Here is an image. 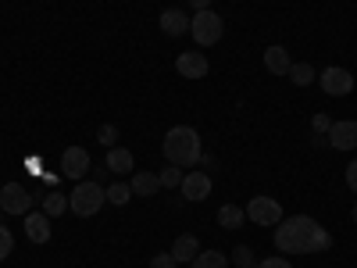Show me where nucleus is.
<instances>
[{
	"label": "nucleus",
	"instance_id": "5701e85b",
	"mask_svg": "<svg viewBox=\"0 0 357 268\" xmlns=\"http://www.w3.org/2000/svg\"><path fill=\"white\" fill-rule=\"evenodd\" d=\"M161 186H168V190L183 186V168H178V165H165V172H161Z\"/></svg>",
	"mask_w": 357,
	"mask_h": 268
},
{
	"label": "nucleus",
	"instance_id": "39448f33",
	"mask_svg": "<svg viewBox=\"0 0 357 268\" xmlns=\"http://www.w3.org/2000/svg\"><path fill=\"white\" fill-rule=\"evenodd\" d=\"M247 218H250L254 225H261V229L279 225V222H282V204L272 200V197H254V200L247 204Z\"/></svg>",
	"mask_w": 357,
	"mask_h": 268
},
{
	"label": "nucleus",
	"instance_id": "2eb2a0df",
	"mask_svg": "<svg viewBox=\"0 0 357 268\" xmlns=\"http://www.w3.org/2000/svg\"><path fill=\"white\" fill-rule=\"evenodd\" d=\"M161 33L165 36H186L190 33V18L183 11H175V8L161 11Z\"/></svg>",
	"mask_w": 357,
	"mask_h": 268
},
{
	"label": "nucleus",
	"instance_id": "2f4dec72",
	"mask_svg": "<svg viewBox=\"0 0 357 268\" xmlns=\"http://www.w3.org/2000/svg\"><path fill=\"white\" fill-rule=\"evenodd\" d=\"M354 222H357V204H354Z\"/></svg>",
	"mask_w": 357,
	"mask_h": 268
},
{
	"label": "nucleus",
	"instance_id": "b1692460",
	"mask_svg": "<svg viewBox=\"0 0 357 268\" xmlns=\"http://www.w3.org/2000/svg\"><path fill=\"white\" fill-rule=\"evenodd\" d=\"M236 268H257V258H254V247H236Z\"/></svg>",
	"mask_w": 357,
	"mask_h": 268
},
{
	"label": "nucleus",
	"instance_id": "c85d7f7f",
	"mask_svg": "<svg viewBox=\"0 0 357 268\" xmlns=\"http://www.w3.org/2000/svg\"><path fill=\"white\" fill-rule=\"evenodd\" d=\"M151 268H175V258L172 254H158V258H151Z\"/></svg>",
	"mask_w": 357,
	"mask_h": 268
},
{
	"label": "nucleus",
	"instance_id": "cd10ccee",
	"mask_svg": "<svg viewBox=\"0 0 357 268\" xmlns=\"http://www.w3.org/2000/svg\"><path fill=\"white\" fill-rule=\"evenodd\" d=\"M257 268H293L282 254H275V258H264V261H257Z\"/></svg>",
	"mask_w": 357,
	"mask_h": 268
},
{
	"label": "nucleus",
	"instance_id": "c756f323",
	"mask_svg": "<svg viewBox=\"0 0 357 268\" xmlns=\"http://www.w3.org/2000/svg\"><path fill=\"white\" fill-rule=\"evenodd\" d=\"M347 186L357 193V161H350V165H347Z\"/></svg>",
	"mask_w": 357,
	"mask_h": 268
},
{
	"label": "nucleus",
	"instance_id": "dca6fc26",
	"mask_svg": "<svg viewBox=\"0 0 357 268\" xmlns=\"http://www.w3.org/2000/svg\"><path fill=\"white\" fill-rule=\"evenodd\" d=\"M129 186H132V197H154V193L161 190V175H154V172H136Z\"/></svg>",
	"mask_w": 357,
	"mask_h": 268
},
{
	"label": "nucleus",
	"instance_id": "ddd939ff",
	"mask_svg": "<svg viewBox=\"0 0 357 268\" xmlns=\"http://www.w3.org/2000/svg\"><path fill=\"white\" fill-rule=\"evenodd\" d=\"M264 68L272 72V75H289V68H293V61H289V50L286 47H268L264 50Z\"/></svg>",
	"mask_w": 357,
	"mask_h": 268
},
{
	"label": "nucleus",
	"instance_id": "bb28decb",
	"mask_svg": "<svg viewBox=\"0 0 357 268\" xmlns=\"http://www.w3.org/2000/svg\"><path fill=\"white\" fill-rule=\"evenodd\" d=\"M311 126H314L318 136H325V133L333 129V118H329V114H314V118H311Z\"/></svg>",
	"mask_w": 357,
	"mask_h": 268
},
{
	"label": "nucleus",
	"instance_id": "f257e3e1",
	"mask_svg": "<svg viewBox=\"0 0 357 268\" xmlns=\"http://www.w3.org/2000/svg\"><path fill=\"white\" fill-rule=\"evenodd\" d=\"M275 247L282 254H318L333 247V232L321 229L311 215H293L275 225Z\"/></svg>",
	"mask_w": 357,
	"mask_h": 268
},
{
	"label": "nucleus",
	"instance_id": "4be33fe9",
	"mask_svg": "<svg viewBox=\"0 0 357 268\" xmlns=\"http://www.w3.org/2000/svg\"><path fill=\"white\" fill-rule=\"evenodd\" d=\"M289 79H293V86H311V82L318 79V72H314L307 61H301V65L289 68Z\"/></svg>",
	"mask_w": 357,
	"mask_h": 268
},
{
	"label": "nucleus",
	"instance_id": "6ab92c4d",
	"mask_svg": "<svg viewBox=\"0 0 357 268\" xmlns=\"http://www.w3.org/2000/svg\"><path fill=\"white\" fill-rule=\"evenodd\" d=\"M65 211H68V197H65L61 190H50V193L43 197V215L57 218V215H65Z\"/></svg>",
	"mask_w": 357,
	"mask_h": 268
},
{
	"label": "nucleus",
	"instance_id": "7ed1b4c3",
	"mask_svg": "<svg viewBox=\"0 0 357 268\" xmlns=\"http://www.w3.org/2000/svg\"><path fill=\"white\" fill-rule=\"evenodd\" d=\"M104 204H107V193L97 179H82V183L68 193V211L79 215V218H93Z\"/></svg>",
	"mask_w": 357,
	"mask_h": 268
},
{
	"label": "nucleus",
	"instance_id": "412c9836",
	"mask_svg": "<svg viewBox=\"0 0 357 268\" xmlns=\"http://www.w3.org/2000/svg\"><path fill=\"white\" fill-rule=\"evenodd\" d=\"M104 193H107V204H114V207H122V204L132 200V186H129V183H114V186H107Z\"/></svg>",
	"mask_w": 357,
	"mask_h": 268
},
{
	"label": "nucleus",
	"instance_id": "aec40b11",
	"mask_svg": "<svg viewBox=\"0 0 357 268\" xmlns=\"http://www.w3.org/2000/svg\"><path fill=\"white\" fill-rule=\"evenodd\" d=\"M190 265H193V268H229V258L218 254V251H200Z\"/></svg>",
	"mask_w": 357,
	"mask_h": 268
},
{
	"label": "nucleus",
	"instance_id": "423d86ee",
	"mask_svg": "<svg viewBox=\"0 0 357 268\" xmlns=\"http://www.w3.org/2000/svg\"><path fill=\"white\" fill-rule=\"evenodd\" d=\"M0 211L4 215H29L33 211V193H29L22 183H8L0 190Z\"/></svg>",
	"mask_w": 357,
	"mask_h": 268
},
{
	"label": "nucleus",
	"instance_id": "0eeeda50",
	"mask_svg": "<svg viewBox=\"0 0 357 268\" xmlns=\"http://www.w3.org/2000/svg\"><path fill=\"white\" fill-rule=\"evenodd\" d=\"M318 82H321V89L329 97H347L350 89H354V75L347 72V68H325L321 75H318Z\"/></svg>",
	"mask_w": 357,
	"mask_h": 268
},
{
	"label": "nucleus",
	"instance_id": "f8f14e48",
	"mask_svg": "<svg viewBox=\"0 0 357 268\" xmlns=\"http://www.w3.org/2000/svg\"><path fill=\"white\" fill-rule=\"evenodd\" d=\"M25 236H29L33 244H47V240H50V215L29 211V215H25Z\"/></svg>",
	"mask_w": 357,
	"mask_h": 268
},
{
	"label": "nucleus",
	"instance_id": "f3484780",
	"mask_svg": "<svg viewBox=\"0 0 357 268\" xmlns=\"http://www.w3.org/2000/svg\"><path fill=\"white\" fill-rule=\"evenodd\" d=\"M132 165H136L132 151H126V147H111L104 168H111V172H118V175H126V172H132Z\"/></svg>",
	"mask_w": 357,
	"mask_h": 268
},
{
	"label": "nucleus",
	"instance_id": "6e6552de",
	"mask_svg": "<svg viewBox=\"0 0 357 268\" xmlns=\"http://www.w3.org/2000/svg\"><path fill=\"white\" fill-rule=\"evenodd\" d=\"M175 72L183 79H204L207 75V54L200 50H183L175 57Z\"/></svg>",
	"mask_w": 357,
	"mask_h": 268
},
{
	"label": "nucleus",
	"instance_id": "a211bd4d",
	"mask_svg": "<svg viewBox=\"0 0 357 268\" xmlns=\"http://www.w3.org/2000/svg\"><path fill=\"white\" fill-rule=\"evenodd\" d=\"M218 225L222 229H240V225H247V211L240 204H222L218 207Z\"/></svg>",
	"mask_w": 357,
	"mask_h": 268
},
{
	"label": "nucleus",
	"instance_id": "9b49d317",
	"mask_svg": "<svg viewBox=\"0 0 357 268\" xmlns=\"http://www.w3.org/2000/svg\"><path fill=\"white\" fill-rule=\"evenodd\" d=\"M336 151H357V122H333V129L325 133Z\"/></svg>",
	"mask_w": 357,
	"mask_h": 268
},
{
	"label": "nucleus",
	"instance_id": "20e7f679",
	"mask_svg": "<svg viewBox=\"0 0 357 268\" xmlns=\"http://www.w3.org/2000/svg\"><path fill=\"white\" fill-rule=\"evenodd\" d=\"M190 33H193V40L200 43V47H215L218 40H222V33H225V22L207 8V11H197L193 18H190Z\"/></svg>",
	"mask_w": 357,
	"mask_h": 268
},
{
	"label": "nucleus",
	"instance_id": "7c9ffc66",
	"mask_svg": "<svg viewBox=\"0 0 357 268\" xmlns=\"http://www.w3.org/2000/svg\"><path fill=\"white\" fill-rule=\"evenodd\" d=\"M190 4H193V11H207V8H211V0H190Z\"/></svg>",
	"mask_w": 357,
	"mask_h": 268
},
{
	"label": "nucleus",
	"instance_id": "393cba45",
	"mask_svg": "<svg viewBox=\"0 0 357 268\" xmlns=\"http://www.w3.org/2000/svg\"><path fill=\"white\" fill-rule=\"evenodd\" d=\"M11 251H15V236H11L8 225H0V261H4Z\"/></svg>",
	"mask_w": 357,
	"mask_h": 268
},
{
	"label": "nucleus",
	"instance_id": "4468645a",
	"mask_svg": "<svg viewBox=\"0 0 357 268\" xmlns=\"http://www.w3.org/2000/svg\"><path fill=\"white\" fill-rule=\"evenodd\" d=\"M168 254L175 258V265H183V261H193V258L200 254V240H197L193 232H183V236H178V240L172 244V251H168Z\"/></svg>",
	"mask_w": 357,
	"mask_h": 268
},
{
	"label": "nucleus",
	"instance_id": "9d476101",
	"mask_svg": "<svg viewBox=\"0 0 357 268\" xmlns=\"http://www.w3.org/2000/svg\"><path fill=\"white\" fill-rule=\"evenodd\" d=\"M183 197L186 200H207L211 197V175L207 172H190V175H183Z\"/></svg>",
	"mask_w": 357,
	"mask_h": 268
},
{
	"label": "nucleus",
	"instance_id": "1a4fd4ad",
	"mask_svg": "<svg viewBox=\"0 0 357 268\" xmlns=\"http://www.w3.org/2000/svg\"><path fill=\"white\" fill-rule=\"evenodd\" d=\"M86 172H89V154L82 151V147H68L65 158H61V175H68V179H75V183H82Z\"/></svg>",
	"mask_w": 357,
	"mask_h": 268
},
{
	"label": "nucleus",
	"instance_id": "f03ea898",
	"mask_svg": "<svg viewBox=\"0 0 357 268\" xmlns=\"http://www.w3.org/2000/svg\"><path fill=\"white\" fill-rule=\"evenodd\" d=\"M161 151H165L168 165H178V168L197 165V161L204 158V154H200V136H197L193 126H175V129H168Z\"/></svg>",
	"mask_w": 357,
	"mask_h": 268
},
{
	"label": "nucleus",
	"instance_id": "a878e982",
	"mask_svg": "<svg viewBox=\"0 0 357 268\" xmlns=\"http://www.w3.org/2000/svg\"><path fill=\"white\" fill-rule=\"evenodd\" d=\"M97 140H100V143L107 147V151H111V147H114V140H118V129L107 122V126H100V129H97Z\"/></svg>",
	"mask_w": 357,
	"mask_h": 268
}]
</instances>
